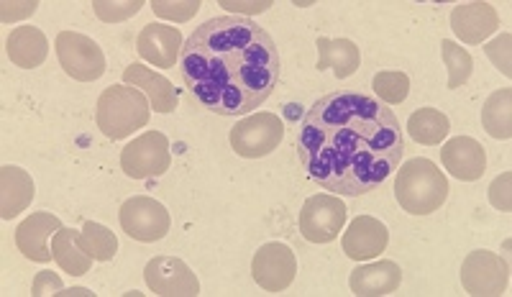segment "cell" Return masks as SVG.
I'll return each instance as SVG.
<instances>
[{
    "instance_id": "4",
    "label": "cell",
    "mask_w": 512,
    "mask_h": 297,
    "mask_svg": "<svg viewBox=\"0 0 512 297\" xmlns=\"http://www.w3.org/2000/svg\"><path fill=\"white\" fill-rule=\"evenodd\" d=\"M98 129L108 139L121 141L134 134L136 129H144L152 118V105L139 88L131 85H113L105 88L98 100Z\"/></svg>"
},
{
    "instance_id": "1",
    "label": "cell",
    "mask_w": 512,
    "mask_h": 297,
    "mask_svg": "<svg viewBox=\"0 0 512 297\" xmlns=\"http://www.w3.org/2000/svg\"><path fill=\"white\" fill-rule=\"evenodd\" d=\"M300 164L320 190L359 198L397 172L405 136L395 111L364 93H331L305 113Z\"/></svg>"
},
{
    "instance_id": "22",
    "label": "cell",
    "mask_w": 512,
    "mask_h": 297,
    "mask_svg": "<svg viewBox=\"0 0 512 297\" xmlns=\"http://www.w3.org/2000/svg\"><path fill=\"white\" fill-rule=\"evenodd\" d=\"M318 47V72L331 70L338 80H346V77L354 75L361 65V54L351 39H328V36H320L315 41Z\"/></svg>"
},
{
    "instance_id": "14",
    "label": "cell",
    "mask_w": 512,
    "mask_h": 297,
    "mask_svg": "<svg viewBox=\"0 0 512 297\" xmlns=\"http://www.w3.org/2000/svg\"><path fill=\"white\" fill-rule=\"evenodd\" d=\"M390 244V231L382 221L372 216H359L351 221L344 233V251L346 257L354 262H369L377 259Z\"/></svg>"
},
{
    "instance_id": "6",
    "label": "cell",
    "mask_w": 512,
    "mask_h": 297,
    "mask_svg": "<svg viewBox=\"0 0 512 297\" xmlns=\"http://www.w3.org/2000/svg\"><path fill=\"white\" fill-rule=\"evenodd\" d=\"M59 65L72 80L95 82L105 75V57L98 41L77 31H62L54 41Z\"/></svg>"
},
{
    "instance_id": "34",
    "label": "cell",
    "mask_w": 512,
    "mask_h": 297,
    "mask_svg": "<svg viewBox=\"0 0 512 297\" xmlns=\"http://www.w3.org/2000/svg\"><path fill=\"white\" fill-rule=\"evenodd\" d=\"M36 6L39 3H3V24H13V21H18V18L24 16H31V13L36 11Z\"/></svg>"
},
{
    "instance_id": "32",
    "label": "cell",
    "mask_w": 512,
    "mask_h": 297,
    "mask_svg": "<svg viewBox=\"0 0 512 297\" xmlns=\"http://www.w3.org/2000/svg\"><path fill=\"white\" fill-rule=\"evenodd\" d=\"M510 180H512V175L510 172H505V175L497 177V180L492 182V187H489V198H492V205H495V208H500L502 213H507V210H510V195H507V190H510Z\"/></svg>"
},
{
    "instance_id": "18",
    "label": "cell",
    "mask_w": 512,
    "mask_h": 297,
    "mask_svg": "<svg viewBox=\"0 0 512 297\" xmlns=\"http://www.w3.org/2000/svg\"><path fill=\"white\" fill-rule=\"evenodd\" d=\"M34 195V180L26 169L11 167V164L0 169V218L3 221L21 216L31 205Z\"/></svg>"
},
{
    "instance_id": "21",
    "label": "cell",
    "mask_w": 512,
    "mask_h": 297,
    "mask_svg": "<svg viewBox=\"0 0 512 297\" xmlns=\"http://www.w3.org/2000/svg\"><path fill=\"white\" fill-rule=\"evenodd\" d=\"M6 54L21 70H34V67L44 65L49 54V41L36 26H18L8 36Z\"/></svg>"
},
{
    "instance_id": "25",
    "label": "cell",
    "mask_w": 512,
    "mask_h": 297,
    "mask_svg": "<svg viewBox=\"0 0 512 297\" xmlns=\"http://www.w3.org/2000/svg\"><path fill=\"white\" fill-rule=\"evenodd\" d=\"M451 131V123L436 108H420L408 118V134L413 136L418 144L438 146Z\"/></svg>"
},
{
    "instance_id": "27",
    "label": "cell",
    "mask_w": 512,
    "mask_h": 297,
    "mask_svg": "<svg viewBox=\"0 0 512 297\" xmlns=\"http://www.w3.org/2000/svg\"><path fill=\"white\" fill-rule=\"evenodd\" d=\"M443 65L448 67V88H461L469 77H472L474 62L464 47L454 44V41H441Z\"/></svg>"
},
{
    "instance_id": "3",
    "label": "cell",
    "mask_w": 512,
    "mask_h": 297,
    "mask_svg": "<svg viewBox=\"0 0 512 297\" xmlns=\"http://www.w3.org/2000/svg\"><path fill=\"white\" fill-rule=\"evenodd\" d=\"M395 198L410 216H431L446 203L448 180L431 159H410L397 167Z\"/></svg>"
},
{
    "instance_id": "33",
    "label": "cell",
    "mask_w": 512,
    "mask_h": 297,
    "mask_svg": "<svg viewBox=\"0 0 512 297\" xmlns=\"http://www.w3.org/2000/svg\"><path fill=\"white\" fill-rule=\"evenodd\" d=\"M62 292V280H59L57 274L52 272H39L34 280V287H31V295L41 297V295H59Z\"/></svg>"
},
{
    "instance_id": "20",
    "label": "cell",
    "mask_w": 512,
    "mask_h": 297,
    "mask_svg": "<svg viewBox=\"0 0 512 297\" xmlns=\"http://www.w3.org/2000/svg\"><path fill=\"white\" fill-rule=\"evenodd\" d=\"M123 85L131 88H141L149 95L154 113H172L177 108V93L172 88V82L167 77L157 75L154 70L144 65H131L123 70Z\"/></svg>"
},
{
    "instance_id": "11",
    "label": "cell",
    "mask_w": 512,
    "mask_h": 297,
    "mask_svg": "<svg viewBox=\"0 0 512 297\" xmlns=\"http://www.w3.org/2000/svg\"><path fill=\"white\" fill-rule=\"evenodd\" d=\"M251 277L262 290L285 292L297 277V257L290 246L280 241H269L254 254Z\"/></svg>"
},
{
    "instance_id": "23",
    "label": "cell",
    "mask_w": 512,
    "mask_h": 297,
    "mask_svg": "<svg viewBox=\"0 0 512 297\" xmlns=\"http://www.w3.org/2000/svg\"><path fill=\"white\" fill-rule=\"evenodd\" d=\"M77 233L80 231H72V228L62 226L52 236L54 262L62 267V272H70V274H75V277L77 274H88L90 267H93V262H95L88 251L77 244Z\"/></svg>"
},
{
    "instance_id": "19",
    "label": "cell",
    "mask_w": 512,
    "mask_h": 297,
    "mask_svg": "<svg viewBox=\"0 0 512 297\" xmlns=\"http://www.w3.org/2000/svg\"><path fill=\"white\" fill-rule=\"evenodd\" d=\"M402 282V269L400 264L382 259V262L364 264L351 272V292L356 297H377V295H390L400 287Z\"/></svg>"
},
{
    "instance_id": "28",
    "label": "cell",
    "mask_w": 512,
    "mask_h": 297,
    "mask_svg": "<svg viewBox=\"0 0 512 297\" xmlns=\"http://www.w3.org/2000/svg\"><path fill=\"white\" fill-rule=\"evenodd\" d=\"M372 88L374 93L379 95L382 103L400 105L410 93V77L405 75V72H397V70L377 72L372 80Z\"/></svg>"
},
{
    "instance_id": "16",
    "label": "cell",
    "mask_w": 512,
    "mask_h": 297,
    "mask_svg": "<svg viewBox=\"0 0 512 297\" xmlns=\"http://www.w3.org/2000/svg\"><path fill=\"white\" fill-rule=\"evenodd\" d=\"M139 57L146 59L154 67H175L180 62L182 52V34L175 26L164 24H146L136 39Z\"/></svg>"
},
{
    "instance_id": "30",
    "label": "cell",
    "mask_w": 512,
    "mask_h": 297,
    "mask_svg": "<svg viewBox=\"0 0 512 297\" xmlns=\"http://www.w3.org/2000/svg\"><path fill=\"white\" fill-rule=\"evenodd\" d=\"M152 11L162 18H172L175 24H182L187 18H192L200 11L198 0H190V3H162V0H154Z\"/></svg>"
},
{
    "instance_id": "7",
    "label": "cell",
    "mask_w": 512,
    "mask_h": 297,
    "mask_svg": "<svg viewBox=\"0 0 512 297\" xmlns=\"http://www.w3.org/2000/svg\"><path fill=\"white\" fill-rule=\"evenodd\" d=\"M172 164L169 141L162 131H146L121 152L123 175L131 180H149L164 175Z\"/></svg>"
},
{
    "instance_id": "29",
    "label": "cell",
    "mask_w": 512,
    "mask_h": 297,
    "mask_svg": "<svg viewBox=\"0 0 512 297\" xmlns=\"http://www.w3.org/2000/svg\"><path fill=\"white\" fill-rule=\"evenodd\" d=\"M141 6L144 3H139V0H134V3H103V0H98V3H93L95 13H98V18L105 21V24H116V21H123V18L136 16L141 11Z\"/></svg>"
},
{
    "instance_id": "26",
    "label": "cell",
    "mask_w": 512,
    "mask_h": 297,
    "mask_svg": "<svg viewBox=\"0 0 512 297\" xmlns=\"http://www.w3.org/2000/svg\"><path fill=\"white\" fill-rule=\"evenodd\" d=\"M77 244L88 251L95 262H111L118 251V239L111 228L100 226V223L88 221L82 226V231L77 233Z\"/></svg>"
},
{
    "instance_id": "8",
    "label": "cell",
    "mask_w": 512,
    "mask_h": 297,
    "mask_svg": "<svg viewBox=\"0 0 512 297\" xmlns=\"http://www.w3.org/2000/svg\"><path fill=\"white\" fill-rule=\"evenodd\" d=\"M346 226V205L338 195H313L300 210V233L310 244H331Z\"/></svg>"
},
{
    "instance_id": "5",
    "label": "cell",
    "mask_w": 512,
    "mask_h": 297,
    "mask_svg": "<svg viewBox=\"0 0 512 297\" xmlns=\"http://www.w3.org/2000/svg\"><path fill=\"white\" fill-rule=\"evenodd\" d=\"M231 149L244 159H262L282 144L285 123L274 113H254L231 129Z\"/></svg>"
},
{
    "instance_id": "13",
    "label": "cell",
    "mask_w": 512,
    "mask_h": 297,
    "mask_svg": "<svg viewBox=\"0 0 512 297\" xmlns=\"http://www.w3.org/2000/svg\"><path fill=\"white\" fill-rule=\"evenodd\" d=\"M59 228H62V223H59V218L52 216V213H31V216L26 218V221H21V226L16 228L18 251H21L26 259H31V262H52L54 254L49 239H52Z\"/></svg>"
},
{
    "instance_id": "2",
    "label": "cell",
    "mask_w": 512,
    "mask_h": 297,
    "mask_svg": "<svg viewBox=\"0 0 512 297\" xmlns=\"http://www.w3.org/2000/svg\"><path fill=\"white\" fill-rule=\"evenodd\" d=\"M180 75L205 111L233 118L256 111L280 82V49L246 16H218L182 44Z\"/></svg>"
},
{
    "instance_id": "9",
    "label": "cell",
    "mask_w": 512,
    "mask_h": 297,
    "mask_svg": "<svg viewBox=\"0 0 512 297\" xmlns=\"http://www.w3.org/2000/svg\"><path fill=\"white\" fill-rule=\"evenodd\" d=\"M118 218H121V228L126 231V236L141 241V244L162 241L172 226L167 208L154 198H146V195L128 198L118 210Z\"/></svg>"
},
{
    "instance_id": "31",
    "label": "cell",
    "mask_w": 512,
    "mask_h": 297,
    "mask_svg": "<svg viewBox=\"0 0 512 297\" xmlns=\"http://www.w3.org/2000/svg\"><path fill=\"white\" fill-rule=\"evenodd\" d=\"M507 47H510V34H505V36H500L497 41H492V44L487 47V54L497 65V70H500L505 77H510V65H507V62H510V52H507Z\"/></svg>"
},
{
    "instance_id": "15",
    "label": "cell",
    "mask_w": 512,
    "mask_h": 297,
    "mask_svg": "<svg viewBox=\"0 0 512 297\" xmlns=\"http://www.w3.org/2000/svg\"><path fill=\"white\" fill-rule=\"evenodd\" d=\"M441 162L456 180L477 182L487 169V154H484V146L472 136H456L443 144Z\"/></svg>"
},
{
    "instance_id": "10",
    "label": "cell",
    "mask_w": 512,
    "mask_h": 297,
    "mask_svg": "<svg viewBox=\"0 0 512 297\" xmlns=\"http://www.w3.org/2000/svg\"><path fill=\"white\" fill-rule=\"evenodd\" d=\"M461 285L469 295H505L510 285V264L492 251H472L461 264Z\"/></svg>"
},
{
    "instance_id": "12",
    "label": "cell",
    "mask_w": 512,
    "mask_h": 297,
    "mask_svg": "<svg viewBox=\"0 0 512 297\" xmlns=\"http://www.w3.org/2000/svg\"><path fill=\"white\" fill-rule=\"evenodd\" d=\"M144 280L154 295L167 297H195L200 295V282L182 259L157 257L146 264Z\"/></svg>"
},
{
    "instance_id": "24",
    "label": "cell",
    "mask_w": 512,
    "mask_h": 297,
    "mask_svg": "<svg viewBox=\"0 0 512 297\" xmlns=\"http://www.w3.org/2000/svg\"><path fill=\"white\" fill-rule=\"evenodd\" d=\"M512 93L510 88H502L489 95V100L482 108V126L492 139H510L512 136Z\"/></svg>"
},
{
    "instance_id": "35",
    "label": "cell",
    "mask_w": 512,
    "mask_h": 297,
    "mask_svg": "<svg viewBox=\"0 0 512 297\" xmlns=\"http://www.w3.org/2000/svg\"><path fill=\"white\" fill-rule=\"evenodd\" d=\"M221 6L231 8V11H236V13H262V11H267L272 3H221Z\"/></svg>"
},
{
    "instance_id": "17",
    "label": "cell",
    "mask_w": 512,
    "mask_h": 297,
    "mask_svg": "<svg viewBox=\"0 0 512 297\" xmlns=\"http://www.w3.org/2000/svg\"><path fill=\"white\" fill-rule=\"evenodd\" d=\"M500 26V16L489 3H466L451 11V29L466 44H482Z\"/></svg>"
}]
</instances>
